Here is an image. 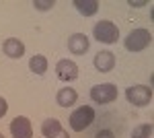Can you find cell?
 Here are the masks:
<instances>
[{"label":"cell","instance_id":"1","mask_svg":"<svg viewBox=\"0 0 154 138\" xmlns=\"http://www.w3.org/2000/svg\"><path fill=\"white\" fill-rule=\"evenodd\" d=\"M93 37H95L97 41H101V43H115L119 39V27L113 21H109V19H103V21H99L95 23L93 27Z\"/></svg>","mask_w":154,"mask_h":138},{"label":"cell","instance_id":"2","mask_svg":"<svg viewBox=\"0 0 154 138\" xmlns=\"http://www.w3.org/2000/svg\"><path fill=\"white\" fill-rule=\"evenodd\" d=\"M150 43H152V33H150L148 29H134V31L128 33L125 41H123L125 50H128V52H134V54L146 50Z\"/></svg>","mask_w":154,"mask_h":138},{"label":"cell","instance_id":"3","mask_svg":"<svg viewBox=\"0 0 154 138\" xmlns=\"http://www.w3.org/2000/svg\"><path fill=\"white\" fill-rule=\"evenodd\" d=\"M68 122H70V128L74 132H82V130H86L95 122V109L91 105H82V107H78V109L72 111Z\"/></svg>","mask_w":154,"mask_h":138},{"label":"cell","instance_id":"4","mask_svg":"<svg viewBox=\"0 0 154 138\" xmlns=\"http://www.w3.org/2000/svg\"><path fill=\"white\" fill-rule=\"evenodd\" d=\"M125 99L136 107H146L152 101V89L146 85H134L125 89Z\"/></svg>","mask_w":154,"mask_h":138},{"label":"cell","instance_id":"5","mask_svg":"<svg viewBox=\"0 0 154 138\" xmlns=\"http://www.w3.org/2000/svg\"><path fill=\"white\" fill-rule=\"evenodd\" d=\"M91 99L99 105H107L113 103L117 99V87L111 85V82H101V85H95L91 89Z\"/></svg>","mask_w":154,"mask_h":138},{"label":"cell","instance_id":"6","mask_svg":"<svg viewBox=\"0 0 154 138\" xmlns=\"http://www.w3.org/2000/svg\"><path fill=\"white\" fill-rule=\"evenodd\" d=\"M11 134H12V138H33L31 120L25 117V115H17L11 122Z\"/></svg>","mask_w":154,"mask_h":138},{"label":"cell","instance_id":"7","mask_svg":"<svg viewBox=\"0 0 154 138\" xmlns=\"http://www.w3.org/2000/svg\"><path fill=\"white\" fill-rule=\"evenodd\" d=\"M56 74H58L60 81H64V82L76 81L78 79V66L72 60H60L58 64H56Z\"/></svg>","mask_w":154,"mask_h":138},{"label":"cell","instance_id":"8","mask_svg":"<svg viewBox=\"0 0 154 138\" xmlns=\"http://www.w3.org/2000/svg\"><path fill=\"white\" fill-rule=\"evenodd\" d=\"M88 47H91V41H88V37L84 33H74V35L68 37V50H70V54H74V56L86 54Z\"/></svg>","mask_w":154,"mask_h":138},{"label":"cell","instance_id":"9","mask_svg":"<svg viewBox=\"0 0 154 138\" xmlns=\"http://www.w3.org/2000/svg\"><path fill=\"white\" fill-rule=\"evenodd\" d=\"M93 66H95L99 72H111V70L115 68V54L109 52V50L99 52V54L93 58Z\"/></svg>","mask_w":154,"mask_h":138},{"label":"cell","instance_id":"10","mask_svg":"<svg viewBox=\"0 0 154 138\" xmlns=\"http://www.w3.org/2000/svg\"><path fill=\"white\" fill-rule=\"evenodd\" d=\"M2 52L8 58H12V60H19V58H23V54H25V43L21 39H17V37H8V39L2 43Z\"/></svg>","mask_w":154,"mask_h":138},{"label":"cell","instance_id":"11","mask_svg":"<svg viewBox=\"0 0 154 138\" xmlns=\"http://www.w3.org/2000/svg\"><path fill=\"white\" fill-rule=\"evenodd\" d=\"M56 101H58L60 107H72V105L78 101V93H76V89H72V87H64V89L58 91Z\"/></svg>","mask_w":154,"mask_h":138},{"label":"cell","instance_id":"12","mask_svg":"<svg viewBox=\"0 0 154 138\" xmlns=\"http://www.w3.org/2000/svg\"><path fill=\"white\" fill-rule=\"evenodd\" d=\"M48 58L43 56V54H35V56H31V60H29V70L33 72V74H45L48 72Z\"/></svg>","mask_w":154,"mask_h":138},{"label":"cell","instance_id":"13","mask_svg":"<svg viewBox=\"0 0 154 138\" xmlns=\"http://www.w3.org/2000/svg\"><path fill=\"white\" fill-rule=\"evenodd\" d=\"M74 6L82 17H93L99 11V0H74Z\"/></svg>","mask_w":154,"mask_h":138},{"label":"cell","instance_id":"14","mask_svg":"<svg viewBox=\"0 0 154 138\" xmlns=\"http://www.w3.org/2000/svg\"><path fill=\"white\" fill-rule=\"evenodd\" d=\"M62 130H64V128L60 124V120H56V117H49V120H45V122L41 124V134L45 138H56Z\"/></svg>","mask_w":154,"mask_h":138},{"label":"cell","instance_id":"15","mask_svg":"<svg viewBox=\"0 0 154 138\" xmlns=\"http://www.w3.org/2000/svg\"><path fill=\"white\" fill-rule=\"evenodd\" d=\"M152 132H154L152 124H140L131 130V138H152Z\"/></svg>","mask_w":154,"mask_h":138},{"label":"cell","instance_id":"16","mask_svg":"<svg viewBox=\"0 0 154 138\" xmlns=\"http://www.w3.org/2000/svg\"><path fill=\"white\" fill-rule=\"evenodd\" d=\"M54 0H33V6H35L37 11H49V8H54Z\"/></svg>","mask_w":154,"mask_h":138},{"label":"cell","instance_id":"17","mask_svg":"<svg viewBox=\"0 0 154 138\" xmlns=\"http://www.w3.org/2000/svg\"><path fill=\"white\" fill-rule=\"evenodd\" d=\"M95 138H115V134H113L111 130H99L95 134Z\"/></svg>","mask_w":154,"mask_h":138},{"label":"cell","instance_id":"18","mask_svg":"<svg viewBox=\"0 0 154 138\" xmlns=\"http://www.w3.org/2000/svg\"><path fill=\"white\" fill-rule=\"evenodd\" d=\"M8 111V103H6V99L4 97H0V117H4Z\"/></svg>","mask_w":154,"mask_h":138},{"label":"cell","instance_id":"19","mask_svg":"<svg viewBox=\"0 0 154 138\" xmlns=\"http://www.w3.org/2000/svg\"><path fill=\"white\" fill-rule=\"evenodd\" d=\"M130 6H146V0H128Z\"/></svg>","mask_w":154,"mask_h":138},{"label":"cell","instance_id":"20","mask_svg":"<svg viewBox=\"0 0 154 138\" xmlns=\"http://www.w3.org/2000/svg\"><path fill=\"white\" fill-rule=\"evenodd\" d=\"M56 138H70V134H68V132H66V130H62V132H60L58 136Z\"/></svg>","mask_w":154,"mask_h":138},{"label":"cell","instance_id":"21","mask_svg":"<svg viewBox=\"0 0 154 138\" xmlns=\"http://www.w3.org/2000/svg\"><path fill=\"white\" fill-rule=\"evenodd\" d=\"M0 138H4V136H2V134H0Z\"/></svg>","mask_w":154,"mask_h":138}]
</instances>
